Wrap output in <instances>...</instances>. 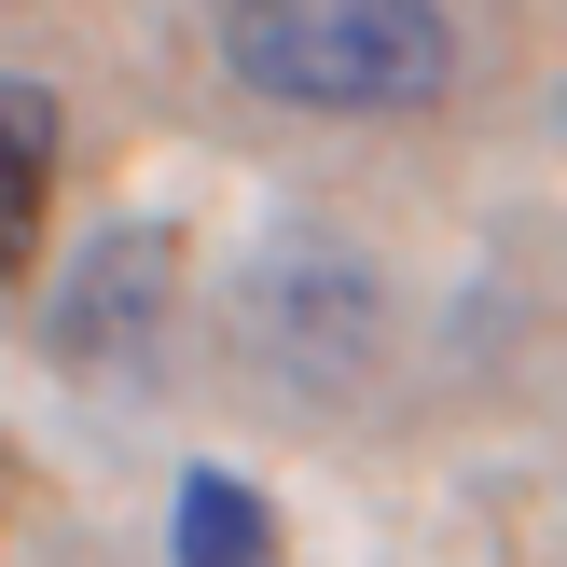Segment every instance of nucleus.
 <instances>
[{
	"label": "nucleus",
	"instance_id": "7ed1b4c3",
	"mask_svg": "<svg viewBox=\"0 0 567 567\" xmlns=\"http://www.w3.org/2000/svg\"><path fill=\"white\" fill-rule=\"evenodd\" d=\"M55 97L42 83H14L0 70V277H28L42 264V221H55Z\"/></svg>",
	"mask_w": 567,
	"mask_h": 567
},
{
	"label": "nucleus",
	"instance_id": "f257e3e1",
	"mask_svg": "<svg viewBox=\"0 0 567 567\" xmlns=\"http://www.w3.org/2000/svg\"><path fill=\"white\" fill-rule=\"evenodd\" d=\"M221 70L277 111H430L457 28L430 0H221Z\"/></svg>",
	"mask_w": 567,
	"mask_h": 567
},
{
	"label": "nucleus",
	"instance_id": "20e7f679",
	"mask_svg": "<svg viewBox=\"0 0 567 567\" xmlns=\"http://www.w3.org/2000/svg\"><path fill=\"white\" fill-rule=\"evenodd\" d=\"M181 567H277V513L236 471H181Z\"/></svg>",
	"mask_w": 567,
	"mask_h": 567
},
{
	"label": "nucleus",
	"instance_id": "f03ea898",
	"mask_svg": "<svg viewBox=\"0 0 567 567\" xmlns=\"http://www.w3.org/2000/svg\"><path fill=\"white\" fill-rule=\"evenodd\" d=\"M153 305H166V236L125 221V236H97L83 277L55 291V347H70V360H125L138 332H153Z\"/></svg>",
	"mask_w": 567,
	"mask_h": 567
}]
</instances>
